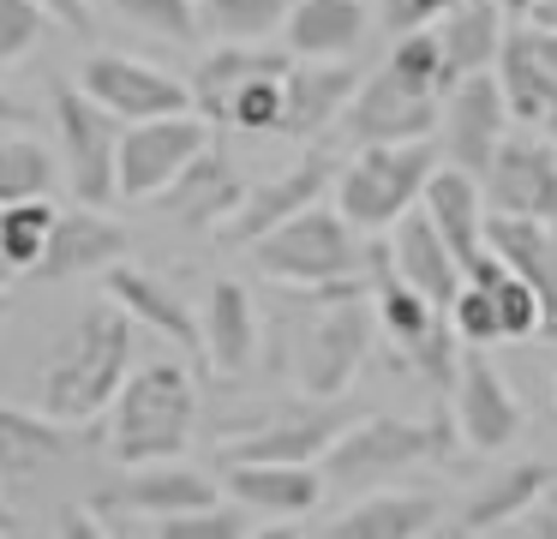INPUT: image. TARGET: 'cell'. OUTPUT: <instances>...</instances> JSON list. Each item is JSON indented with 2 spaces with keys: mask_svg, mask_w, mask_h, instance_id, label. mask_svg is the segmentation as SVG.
<instances>
[{
  "mask_svg": "<svg viewBox=\"0 0 557 539\" xmlns=\"http://www.w3.org/2000/svg\"><path fill=\"white\" fill-rule=\"evenodd\" d=\"M288 323H282V371L306 402H336L354 378H360L366 354H372L377 323V299H372V275L354 282H330V287H294Z\"/></svg>",
  "mask_w": 557,
  "mask_h": 539,
  "instance_id": "1",
  "label": "cell"
},
{
  "mask_svg": "<svg viewBox=\"0 0 557 539\" xmlns=\"http://www.w3.org/2000/svg\"><path fill=\"white\" fill-rule=\"evenodd\" d=\"M133 323L138 318L109 294L73 318V330L54 342L49 366H42V407L54 419L90 426L114 407L126 371H133Z\"/></svg>",
  "mask_w": 557,
  "mask_h": 539,
  "instance_id": "2",
  "label": "cell"
},
{
  "mask_svg": "<svg viewBox=\"0 0 557 539\" xmlns=\"http://www.w3.org/2000/svg\"><path fill=\"white\" fill-rule=\"evenodd\" d=\"M246 258L276 287H330V282H354V275H377L384 234H360L336 210V198L330 204L318 198L300 216H288L282 228H270L264 240H252Z\"/></svg>",
  "mask_w": 557,
  "mask_h": 539,
  "instance_id": "3",
  "label": "cell"
},
{
  "mask_svg": "<svg viewBox=\"0 0 557 539\" xmlns=\"http://www.w3.org/2000/svg\"><path fill=\"white\" fill-rule=\"evenodd\" d=\"M198 438V378L186 359L133 366L109 407V455L114 467L174 462Z\"/></svg>",
  "mask_w": 557,
  "mask_h": 539,
  "instance_id": "4",
  "label": "cell"
},
{
  "mask_svg": "<svg viewBox=\"0 0 557 539\" xmlns=\"http://www.w3.org/2000/svg\"><path fill=\"white\" fill-rule=\"evenodd\" d=\"M444 168L437 138H389V144H354V156L336 174V210L360 234H389L413 204L425 198V180Z\"/></svg>",
  "mask_w": 557,
  "mask_h": 539,
  "instance_id": "5",
  "label": "cell"
},
{
  "mask_svg": "<svg viewBox=\"0 0 557 539\" xmlns=\"http://www.w3.org/2000/svg\"><path fill=\"white\" fill-rule=\"evenodd\" d=\"M449 455L444 419H396V414H360L324 455L330 486H372V479L432 467Z\"/></svg>",
  "mask_w": 557,
  "mask_h": 539,
  "instance_id": "6",
  "label": "cell"
},
{
  "mask_svg": "<svg viewBox=\"0 0 557 539\" xmlns=\"http://www.w3.org/2000/svg\"><path fill=\"white\" fill-rule=\"evenodd\" d=\"M49 114H54V132H61V162H66V186H73V198L78 204H114L121 198L126 120L109 114L85 84H54Z\"/></svg>",
  "mask_w": 557,
  "mask_h": 539,
  "instance_id": "7",
  "label": "cell"
},
{
  "mask_svg": "<svg viewBox=\"0 0 557 539\" xmlns=\"http://www.w3.org/2000/svg\"><path fill=\"white\" fill-rule=\"evenodd\" d=\"M210 144H216V120H205V108L133 120L126 138H121V198L126 204H157Z\"/></svg>",
  "mask_w": 557,
  "mask_h": 539,
  "instance_id": "8",
  "label": "cell"
},
{
  "mask_svg": "<svg viewBox=\"0 0 557 539\" xmlns=\"http://www.w3.org/2000/svg\"><path fill=\"white\" fill-rule=\"evenodd\" d=\"M336 174H342V162L324 150V144H312L300 162L276 168V174H264V180H252L246 198L234 204V216L216 228V246L246 252L252 240H264L270 228H282L288 216H300L306 204H318L324 192H336Z\"/></svg>",
  "mask_w": 557,
  "mask_h": 539,
  "instance_id": "9",
  "label": "cell"
},
{
  "mask_svg": "<svg viewBox=\"0 0 557 539\" xmlns=\"http://www.w3.org/2000/svg\"><path fill=\"white\" fill-rule=\"evenodd\" d=\"M78 84H85L109 114H121L126 126H133V120H157V114L198 108L193 78H174V72L150 66V60H138V54H114V48H97V54L78 66Z\"/></svg>",
  "mask_w": 557,
  "mask_h": 539,
  "instance_id": "10",
  "label": "cell"
},
{
  "mask_svg": "<svg viewBox=\"0 0 557 539\" xmlns=\"http://www.w3.org/2000/svg\"><path fill=\"white\" fill-rule=\"evenodd\" d=\"M444 120V96L408 84L401 72L377 66L372 78H360L348 114H342V138L348 144H389V138H432Z\"/></svg>",
  "mask_w": 557,
  "mask_h": 539,
  "instance_id": "11",
  "label": "cell"
},
{
  "mask_svg": "<svg viewBox=\"0 0 557 539\" xmlns=\"http://www.w3.org/2000/svg\"><path fill=\"white\" fill-rule=\"evenodd\" d=\"M509 126H516V114H509L504 78H497V66H492V72H473V78H461L456 90L444 96L437 144H444L449 162L485 174V168H492V156H497V144L509 138Z\"/></svg>",
  "mask_w": 557,
  "mask_h": 539,
  "instance_id": "12",
  "label": "cell"
},
{
  "mask_svg": "<svg viewBox=\"0 0 557 539\" xmlns=\"http://www.w3.org/2000/svg\"><path fill=\"white\" fill-rule=\"evenodd\" d=\"M205 503H216V479L205 467H193L186 455H174V462L126 467L114 486H102L90 498V515H145V522H157V515H186V510H205Z\"/></svg>",
  "mask_w": 557,
  "mask_h": 539,
  "instance_id": "13",
  "label": "cell"
},
{
  "mask_svg": "<svg viewBox=\"0 0 557 539\" xmlns=\"http://www.w3.org/2000/svg\"><path fill=\"white\" fill-rule=\"evenodd\" d=\"M528 414H521L509 378L497 371V359L485 347H461V378H456V431L468 450L497 455L521 438Z\"/></svg>",
  "mask_w": 557,
  "mask_h": 539,
  "instance_id": "14",
  "label": "cell"
},
{
  "mask_svg": "<svg viewBox=\"0 0 557 539\" xmlns=\"http://www.w3.org/2000/svg\"><path fill=\"white\" fill-rule=\"evenodd\" d=\"M485 198L492 210L557 228V144L545 132H509L485 168Z\"/></svg>",
  "mask_w": 557,
  "mask_h": 539,
  "instance_id": "15",
  "label": "cell"
},
{
  "mask_svg": "<svg viewBox=\"0 0 557 539\" xmlns=\"http://www.w3.org/2000/svg\"><path fill=\"white\" fill-rule=\"evenodd\" d=\"M354 419L336 414V407H300V414H270L264 426L240 431V438L216 443V462H324L330 443L348 431Z\"/></svg>",
  "mask_w": 557,
  "mask_h": 539,
  "instance_id": "16",
  "label": "cell"
},
{
  "mask_svg": "<svg viewBox=\"0 0 557 539\" xmlns=\"http://www.w3.org/2000/svg\"><path fill=\"white\" fill-rule=\"evenodd\" d=\"M126 228L109 216V204H78V210H61L54 222V240L37 264V282H78V275H102L109 264L126 258Z\"/></svg>",
  "mask_w": 557,
  "mask_h": 539,
  "instance_id": "17",
  "label": "cell"
},
{
  "mask_svg": "<svg viewBox=\"0 0 557 539\" xmlns=\"http://www.w3.org/2000/svg\"><path fill=\"white\" fill-rule=\"evenodd\" d=\"M102 294L121 299V306L133 311L138 323H150L157 335H169L181 354L205 359V318H198V311L181 299V287H169L157 270L121 258V264H109V270H102Z\"/></svg>",
  "mask_w": 557,
  "mask_h": 539,
  "instance_id": "18",
  "label": "cell"
},
{
  "mask_svg": "<svg viewBox=\"0 0 557 539\" xmlns=\"http://www.w3.org/2000/svg\"><path fill=\"white\" fill-rule=\"evenodd\" d=\"M324 462H228L222 467V491L234 503H246L252 515H312L324 503Z\"/></svg>",
  "mask_w": 557,
  "mask_h": 539,
  "instance_id": "19",
  "label": "cell"
},
{
  "mask_svg": "<svg viewBox=\"0 0 557 539\" xmlns=\"http://www.w3.org/2000/svg\"><path fill=\"white\" fill-rule=\"evenodd\" d=\"M354 90H360V72L354 60H300L288 66V102H282V138H324L330 126H342Z\"/></svg>",
  "mask_w": 557,
  "mask_h": 539,
  "instance_id": "20",
  "label": "cell"
},
{
  "mask_svg": "<svg viewBox=\"0 0 557 539\" xmlns=\"http://www.w3.org/2000/svg\"><path fill=\"white\" fill-rule=\"evenodd\" d=\"M384 240H389V270H396L401 282H413L420 294H432L437 306H449V299L461 294L468 270H461L456 246L444 240V228L425 216V204H413V210L401 216Z\"/></svg>",
  "mask_w": 557,
  "mask_h": 539,
  "instance_id": "21",
  "label": "cell"
},
{
  "mask_svg": "<svg viewBox=\"0 0 557 539\" xmlns=\"http://www.w3.org/2000/svg\"><path fill=\"white\" fill-rule=\"evenodd\" d=\"M246 186H252V180L234 168V156L222 150V144H210V150L198 156V162L186 168L157 204L174 216V222H186V228H222L234 216V204L246 198Z\"/></svg>",
  "mask_w": 557,
  "mask_h": 539,
  "instance_id": "22",
  "label": "cell"
},
{
  "mask_svg": "<svg viewBox=\"0 0 557 539\" xmlns=\"http://www.w3.org/2000/svg\"><path fill=\"white\" fill-rule=\"evenodd\" d=\"M205 359L222 371V378H240L246 366L258 359V342H264V323H258V299L246 294L234 275L210 282L205 294Z\"/></svg>",
  "mask_w": 557,
  "mask_h": 539,
  "instance_id": "23",
  "label": "cell"
},
{
  "mask_svg": "<svg viewBox=\"0 0 557 539\" xmlns=\"http://www.w3.org/2000/svg\"><path fill=\"white\" fill-rule=\"evenodd\" d=\"M372 36V12L366 0H294L282 42L300 60H354Z\"/></svg>",
  "mask_w": 557,
  "mask_h": 539,
  "instance_id": "24",
  "label": "cell"
},
{
  "mask_svg": "<svg viewBox=\"0 0 557 539\" xmlns=\"http://www.w3.org/2000/svg\"><path fill=\"white\" fill-rule=\"evenodd\" d=\"M73 419H54L49 407L42 414H25V407H7L0 402V479H18V486H30V479H42L49 467H61V455L78 443Z\"/></svg>",
  "mask_w": 557,
  "mask_h": 539,
  "instance_id": "25",
  "label": "cell"
},
{
  "mask_svg": "<svg viewBox=\"0 0 557 539\" xmlns=\"http://www.w3.org/2000/svg\"><path fill=\"white\" fill-rule=\"evenodd\" d=\"M492 246L504 252L509 270H521L533 282V294L545 306V342L557 347V228L533 222V216L492 210Z\"/></svg>",
  "mask_w": 557,
  "mask_h": 539,
  "instance_id": "26",
  "label": "cell"
},
{
  "mask_svg": "<svg viewBox=\"0 0 557 539\" xmlns=\"http://www.w3.org/2000/svg\"><path fill=\"white\" fill-rule=\"evenodd\" d=\"M552 491V462H509V467H497L492 479H485L480 491H473L468 503H461V522H456V534H468V539H485V534H504L516 515H528L533 503Z\"/></svg>",
  "mask_w": 557,
  "mask_h": 539,
  "instance_id": "27",
  "label": "cell"
},
{
  "mask_svg": "<svg viewBox=\"0 0 557 539\" xmlns=\"http://www.w3.org/2000/svg\"><path fill=\"white\" fill-rule=\"evenodd\" d=\"M437 42H444V66L449 78H473V72H492L497 54H504V36H509V12L497 0H468V7L444 12L432 24Z\"/></svg>",
  "mask_w": 557,
  "mask_h": 539,
  "instance_id": "28",
  "label": "cell"
},
{
  "mask_svg": "<svg viewBox=\"0 0 557 539\" xmlns=\"http://www.w3.org/2000/svg\"><path fill=\"white\" fill-rule=\"evenodd\" d=\"M294 66V48H270V42H216L205 60H198L193 72V96L198 108H205L210 120H222V108H228V96L240 90V84L264 78V72H288Z\"/></svg>",
  "mask_w": 557,
  "mask_h": 539,
  "instance_id": "29",
  "label": "cell"
},
{
  "mask_svg": "<svg viewBox=\"0 0 557 539\" xmlns=\"http://www.w3.org/2000/svg\"><path fill=\"white\" fill-rule=\"evenodd\" d=\"M324 534L330 539H425L437 534V503L420 498V491H372V498L348 503Z\"/></svg>",
  "mask_w": 557,
  "mask_h": 539,
  "instance_id": "30",
  "label": "cell"
},
{
  "mask_svg": "<svg viewBox=\"0 0 557 539\" xmlns=\"http://www.w3.org/2000/svg\"><path fill=\"white\" fill-rule=\"evenodd\" d=\"M497 78H504L516 126H545V114L557 108V78L545 72L540 48H533V24H509L504 54H497Z\"/></svg>",
  "mask_w": 557,
  "mask_h": 539,
  "instance_id": "31",
  "label": "cell"
},
{
  "mask_svg": "<svg viewBox=\"0 0 557 539\" xmlns=\"http://www.w3.org/2000/svg\"><path fill=\"white\" fill-rule=\"evenodd\" d=\"M54 186H61V162L49 144L30 132H0V204L49 198Z\"/></svg>",
  "mask_w": 557,
  "mask_h": 539,
  "instance_id": "32",
  "label": "cell"
},
{
  "mask_svg": "<svg viewBox=\"0 0 557 539\" xmlns=\"http://www.w3.org/2000/svg\"><path fill=\"white\" fill-rule=\"evenodd\" d=\"M198 7H205L210 42H270L282 36L294 0H198Z\"/></svg>",
  "mask_w": 557,
  "mask_h": 539,
  "instance_id": "33",
  "label": "cell"
},
{
  "mask_svg": "<svg viewBox=\"0 0 557 539\" xmlns=\"http://www.w3.org/2000/svg\"><path fill=\"white\" fill-rule=\"evenodd\" d=\"M54 222H61V210H54L49 198L0 204V246H7V258H13L25 275H37L42 252H49V240H54Z\"/></svg>",
  "mask_w": 557,
  "mask_h": 539,
  "instance_id": "34",
  "label": "cell"
},
{
  "mask_svg": "<svg viewBox=\"0 0 557 539\" xmlns=\"http://www.w3.org/2000/svg\"><path fill=\"white\" fill-rule=\"evenodd\" d=\"M138 534L150 539H252L258 534V515L246 510V503H205V510H186V515H157V522H145Z\"/></svg>",
  "mask_w": 557,
  "mask_h": 539,
  "instance_id": "35",
  "label": "cell"
},
{
  "mask_svg": "<svg viewBox=\"0 0 557 539\" xmlns=\"http://www.w3.org/2000/svg\"><path fill=\"white\" fill-rule=\"evenodd\" d=\"M114 19H126L133 30L157 36V42H181L193 48L205 36V7L198 0H109Z\"/></svg>",
  "mask_w": 557,
  "mask_h": 539,
  "instance_id": "36",
  "label": "cell"
},
{
  "mask_svg": "<svg viewBox=\"0 0 557 539\" xmlns=\"http://www.w3.org/2000/svg\"><path fill=\"white\" fill-rule=\"evenodd\" d=\"M384 66L401 72L408 84H420V90H437V96L456 90V78H449V66H444V42H437L432 24H420V30H401Z\"/></svg>",
  "mask_w": 557,
  "mask_h": 539,
  "instance_id": "37",
  "label": "cell"
},
{
  "mask_svg": "<svg viewBox=\"0 0 557 539\" xmlns=\"http://www.w3.org/2000/svg\"><path fill=\"white\" fill-rule=\"evenodd\" d=\"M282 102H288V72H264V78L240 84L228 96L216 126H234V132H282Z\"/></svg>",
  "mask_w": 557,
  "mask_h": 539,
  "instance_id": "38",
  "label": "cell"
},
{
  "mask_svg": "<svg viewBox=\"0 0 557 539\" xmlns=\"http://www.w3.org/2000/svg\"><path fill=\"white\" fill-rule=\"evenodd\" d=\"M54 12L42 0H0V66H18L25 54H37V42L49 36Z\"/></svg>",
  "mask_w": 557,
  "mask_h": 539,
  "instance_id": "39",
  "label": "cell"
},
{
  "mask_svg": "<svg viewBox=\"0 0 557 539\" xmlns=\"http://www.w3.org/2000/svg\"><path fill=\"white\" fill-rule=\"evenodd\" d=\"M449 323L461 330L468 347H497L504 342V323H497V294L485 282H461V294L449 299Z\"/></svg>",
  "mask_w": 557,
  "mask_h": 539,
  "instance_id": "40",
  "label": "cell"
},
{
  "mask_svg": "<svg viewBox=\"0 0 557 539\" xmlns=\"http://www.w3.org/2000/svg\"><path fill=\"white\" fill-rule=\"evenodd\" d=\"M456 7H468V0H377V24L389 36H401V30H420V24H437Z\"/></svg>",
  "mask_w": 557,
  "mask_h": 539,
  "instance_id": "41",
  "label": "cell"
},
{
  "mask_svg": "<svg viewBox=\"0 0 557 539\" xmlns=\"http://www.w3.org/2000/svg\"><path fill=\"white\" fill-rule=\"evenodd\" d=\"M504 539H557V510H540V503H533L528 515H516V522L504 527Z\"/></svg>",
  "mask_w": 557,
  "mask_h": 539,
  "instance_id": "42",
  "label": "cell"
},
{
  "mask_svg": "<svg viewBox=\"0 0 557 539\" xmlns=\"http://www.w3.org/2000/svg\"><path fill=\"white\" fill-rule=\"evenodd\" d=\"M42 7H49L54 19L66 24V30H78V36L90 30V0H42Z\"/></svg>",
  "mask_w": 557,
  "mask_h": 539,
  "instance_id": "43",
  "label": "cell"
},
{
  "mask_svg": "<svg viewBox=\"0 0 557 539\" xmlns=\"http://www.w3.org/2000/svg\"><path fill=\"white\" fill-rule=\"evenodd\" d=\"M521 24H528V19H521ZM533 48H540L545 72H552V78H557V30H540V24H533Z\"/></svg>",
  "mask_w": 557,
  "mask_h": 539,
  "instance_id": "44",
  "label": "cell"
},
{
  "mask_svg": "<svg viewBox=\"0 0 557 539\" xmlns=\"http://www.w3.org/2000/svg\"><path fill=\"white\" fill-rule=\"evenodd\" d=\"M528 24H540V30H557V0H533Z\"/></svg>",
  "mask_w": 557,
  "mask_h": 539,
  "instance_id": "45",
  "label": "cell"
},
{
  "mask_svg": "<svg viewBox=\"0 0 557 539\" xmlns=\"http://www.w3.org/2000/svg\"><path fill=\"white\" fill-rule=\"evenodd\" d=\"M0 126H25V102H13L7 90H0Z\"/></svg>",
  "mask_w": 557,
  "mask_h": 539,
  "instance_id": "46",
  "label": "cell"
},
{
  "mask_svg": "<svg viewBox=\"0 0 557 539\" xmlns=\"http://www.w3.org/2000/svg\"><path fill=\"white\" fill-rule=\"evenodd\" d=\"M18 275H25V270H18V264H13V258H7V246H0V294H7V287H13V282H18Z\"/></svg>",
  "mask_w": 557,
  "mask_h": 539,
  "instance_id": "47",
  "label": "cell"
},
{
  "mask_svg": "<svg viewBox=\"0 0 557 539\" xmlns=\"http://www.w3.org/2000/svg\"><path fill=\"white\" fill-rule=\"evenodd\" d=\"M13 534H18V515L7 510V498H0V539H13Z\"/></svg>",
  "mask_w": 557,
  "mask_h": 539,
  "instance_id": "48",
  "label": "cell"
},
{
  "mask_svg": "<svg viewBox=\"0 0 557 539\" xmlns=\"http://www.w3.org/2000/svg\"><path fill=\"white\" fill-rule=\"evenodd\" d=\"M497 7H504L509 19H528V12H533V0H497Z\"/></svg>",
  "mask_w": 557,
  "mask_h": 539,
  "instance_id": "49",
  "label": "cell"
},
{
  "mask_svg": "<svg viewBox=\"0 0 557 539\" xmlns=\"http://www.w3.org/2000/svg\"><path fill=\"white\" fill-rule=\"evenodd\" d=\"M540 132H545V138L557 144V108H552V114H545V126H540Z\"/></svg>",
  "mask_w": 557,
  "mask_h": 539,
  "instance_id": "50",
  "label": "cell"
},
{
  "mask_svg": "<svg viewBox=\"0 0 557 539\" xmlns=\"http://www.w3.org/2000/svg\"><path fill=\"white\" fill-rule=\"evenodd\" d=\"M0 323H7V294H0Z\"/></svg>",
  "mask_w": 557,
  "mask_h": 539,
  "instance_id": "51",
  "label": "cell"
}]
</instances>
